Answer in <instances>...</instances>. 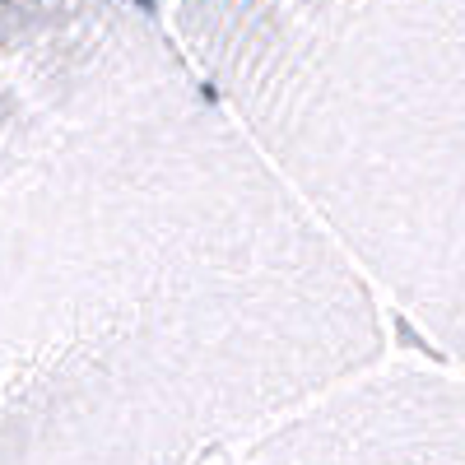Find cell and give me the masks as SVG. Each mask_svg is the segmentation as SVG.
Here are the masks:
<instances>
[{
  "instance_id": "1",
  "label": "cell",
  "mask_w": 465,
  "mask_h": 465,
  "mask_svg": "<svg viewBox=\"0 0 465 465\" xmlns=\"http://www.w3.org/2000/svg\"><path fill=\"white\" fill-rule=\"evenodd\" d=\"M381 363L168 10L0 5V465H214Z\"/></svg>"
},
{
  "instance_id": "2",
  "label": "cell",
  "mask_w": 465,
  "mask_h": 465,
  "mask_svg": "<svg viewBox=\"0 0 465 465\" xmlns=\"http://www.w3.org/2000/svg\"><path fill=\"white\" fill-rule=\"evenodd\" d=\"M168 28L465 381V5H177Z\"/></svg>"
},
{
  "instance_id": "3",
  "label": "cell",
  "mask_w": 465,
  "mask_h": 465,
  "mask_svg": "<svg viewBox=\"0 0 465 465\" xmlns=\"http://www.w3.org/2000/svg\"><path fill=\"white\" fill-rule=\"evenodd\" d=\"M214 465H465V381L381 363Z\"/></svg>"
}]
</instances>
